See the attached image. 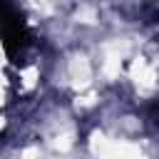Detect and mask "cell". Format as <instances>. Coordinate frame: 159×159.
<instances>
[{
  "mask_svg": "<svg viewBox=\"0 0 159 159\" xmlns=\"http://www.w3.org/2000/svg\"><path fill=\"white\" fill-rule=\"evenodd\" d=\"M0 37H2V47L10 57L22 55L32 45V32L27 30L22 12L10 0H0Z\"/></svg>",
  "mask_w": 159,
  "mask_h": 159,
  "instance_id": "6da1fadb",
  "label": "cell"
}]
</instances>
